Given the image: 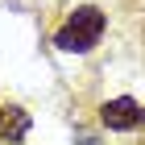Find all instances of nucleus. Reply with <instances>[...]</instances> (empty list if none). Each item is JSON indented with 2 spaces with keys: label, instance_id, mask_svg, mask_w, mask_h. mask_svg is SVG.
Wrapping results in <instances>:
<instances>
[{
  "label": "nucleus",
  "instance_id": "obj_1",
  "mask_svg": "<svg viewBox=\"0 0 145 145\" xmlns=\"http://www.w3.org/2000/svg\"><path fill=\"white\" fill-rule=\"evenodd\" d=\"M104 29H108L104 8H95V4H79L67 21L54 29V46L62 50V54H87V50L100 46Z\"/></svg>",
  "mask_w": 145,
  "mask_h": 145
},
{
  "label": "nucleus",
  "instance_id": "obj_2",
  "mask_svg": "<svg viewBox=\"0 0 145 145\" xmlns=\"http://www.w3.org/2000/svg\"><path fill=\"white\" fill-rule=\"evenodd\" d=\"M100 124L108 133H137V129H145V104L133 95H116L100 108Z\"/></svg>",
  "mask_w": 145,
  "mask_h": 145
},
{
  "label": "nucleus",
  "instance_id": "obj_3",
  "mask_svg": "<svg viewBox=\"0 0 145 145\" xmlns=\"http://www.w3.org/2000/svg\"><path fill=\"white\" fill-rule=\"evenodd\" d=\"M29 112L21 108V104H0V141L4 145H17L29 137Z\"/></svg>",
  "mask_w": 145,
  "mask_h": 145
}]
</instances>
